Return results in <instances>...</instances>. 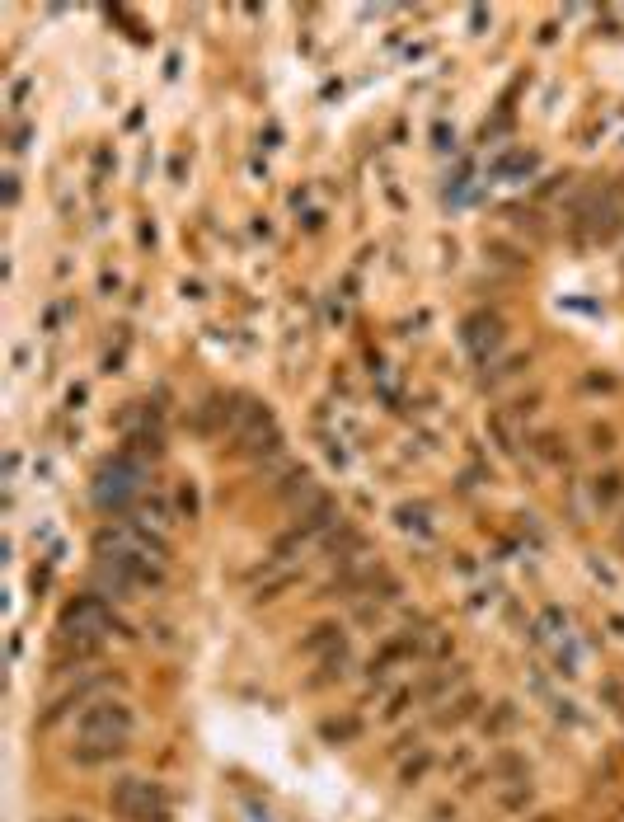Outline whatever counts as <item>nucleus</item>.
I'll return each instance as SVG.
<instances>
[{
    "mask_svg": "<svg viewBox=\"0 0 624 822\" xmlns=\"http://www.w3.org/2000/svg\"><path fill=\"white\" fill-rule=\"evenodd\" d=\"M526 362H531V353H517V357H512V362H503V367H498V372L488 376V381H507V376H517L521 367H526Z\"/></svg>",
    "mask_w": 624,
    "mask_h": 822,
    "instance_id": "nucleus-23",
    "label": "nucleus"
},
{
    "mask_svg": "<svg viewBox=\"0 0 624 822\" xmlns=\"http://www.w3.org/2000/svg\"><path fill=\"white\" fill-rule=\"evenodd\" d=\"M94 498H99V508L132 512L141 498H146V470H141L132 456L108 461V466L99 470V480H94Z\"/></svg>",
    "mask_w": 624,
    "mask_h": 822,
    "instance_id": "nucleus-3",
    "label": "nucleus"
},
{
    "mask_svg": "<svg viewBox=\"0 0 624 822\" xmlns=\"http://www.w3.org/2000/svg\"><path fill=\"white\" fill-rule=\"evenodd\" d=\"M329 555H338V559H357V555H366V541H362V531H352L348 522H338L334 531H329Z\"/></svg>",
    "mask_w": 624,
    "mask_h": 822,
    "instance_id": "nucleus-12",
    "label": "nucleus"
},
{
    "mask_svg": "<svg viewBox=\"0 0 624 822\" xmlns=\"http://www.w3.org/2000/svg\"><path fill=\"white\" fill-rule=\"evenodd\" d=\"M338 635H343V630H338V625H334V621H324V625H315V630H310V639H305V644H301V653H320V649H338Z\"/></svg>",
    "mask_w": 624,
    "mask_h": 822,
    "instance_id": "nucleus-16",
    "label": "nucleus"
},
{
    "mask_svg": "<svg viewBox=\"0 0 624 822\" xmlns=\"http://www.w3.org/2000/svg\"><path fill=\"white\" fill-rule=\"evenodd\" d=\"M343 667H348V649L338 644V649H334V653H329V658H324V663H320V677H310V691H320V686L338 682V677H343Z\"/></svg>",
    "mask_w": 624,
    "mask_h": 822,
    "instance_id": "nucleus-15",
    "label": "nucleus"
},
{
    "mask_svg": "<svg viewBox=\"0 0 624 822\" xmlns=\"http://www.w3.org/2000/svg\"><path fill=\"white\" fill-rule=\"evenodd\" d=\"M427 766H432V752H418L413 761H404V766H399V785H418Z\"/></svg>",
    "mask_w": 624,
    "mask_h": 822,
    "instance_id": "nucleus-18",
    "label": "nucleus"
},
{
    "mask_svg": "<svg viewBox=\"0 0 624 822\" xmlns=\"http://www.w3.org/2000/svg\"><path fill=\"white\" fill-rule=\"evenodd\" d=\"M108 804H113V813H118L122 822H165L169 818L165 790L151 785V780H137V776L118 780L113 794H108Z\"/></svg>",
    "mask_w": 624,
    "mask_h": 822,
    "instance_id": "nucleus-4",
    "label": "nucleus"
},
{
    "mask_svg": "<svg viewBox=\"0 0 624 822\" xmlns=\"http://www.w3.org/2000/svg\"><path fill=\"white\" fill-rule=\"evenodd\" d=\"M615 550H620V555H624V527L615 531Z\"/></svg>",
    "mask_w": 624,
    "mask_h": 822,
    "instance_id": "nucleus-25",
    "label": "nucleus"
},
{
    "mask_svg": "<svg viewBox=\"0 0 624 822\" xmlns=\"http://www.w3.org/2000/svg\"><path fill=\"white\" fill-rule=\"evenodd\" d=\"M456 686H465V667H451V672H437L432 682H423L413 696L418 700H437V696H446V691H456Z\"/></svg>",
    "mask_w": 624,
    "mask_h": 822,
    "instance_id": "nucleus-13",
    "label": "nucleus"
},
{
    "mask_svg": "<svg viewBox=\"0 0 624 822\" xmlns=\"http://www.w3.org/2000/svg\"><path fill=\"white\" fill-rule=\"evenodd\" d=\"M57 822H85V818H57Z\"/></svg>",
    "mask_w": 624,
    "mask_h": 822,
    "instance_id": "nucleus-26",
    "label": "nucleus"
},
{
    "mask_svg": "<svg viewBox=\"0 0 624 822\" xmlns=\"http://www.w3.org/2000/svg\"><path fill=\"white\" fill-rule=\"evenodd\" d=\"M132 729H137V714L113 696H104L90 710H80V719H76V738H118V743H132Z\"/></svg>",
    "mask_w": 624,
    "mask_h": 822,
    "instance_id": "nucleus-5",
    "label": "nucleus"
},
{
    "mask_svg": "<svg viewBox=\"0 0 624 822\" xmlns=\"http://www.w3.org/2000/svg\"><path fill=\"white\" fill-rule=\"evenodd\" d=\"M512 724H517V705H512V700H503V705H498V714L488 719V733H507Z\"/></svg>",
    "mask_w": 624,
    "mask_h": 822,
    "instance_id": "nucleus-19",
    "label": "nucleus"
},
{
    "mask_svg": "<svg viewBox=\"0 0 624 822\" xmlns=\"http://www.w3.org/2000/svg\"><path fill=\"white\" fill-rule=\"evenodd\" d=\"M320 738L324 743H352V738H357V719H324Z\"/></svg>",
    "mask_w": 624,
    "mask_h": 822,
    "instance_id": "nucleus-17",
    "label": "nucleus"
},
{
    "mask_svg": "<svg viewBox=\"0 0 624 822\" xmlns=\"http://www.w3.org/2000/svg\"><path fill=\"white\" fill-rule=\"evenodd\" d=\"M620 198H624V184L615 179V184H606V188H596V193H587L582 198V207H578V231L582 235H601V221H610V231H615V207H620Z\"/></svg>",
    "mask_w": 624,
    "mask_h": 822,
    "instance_id": "nucleus-7",
    "label": "nucleus"
},
{
    "mask_svg": "<svg viewBox=\"0 0 624 822\" xmlns=\"http://www.w3.org/2000/svg\"><path fill=\"white\" fill-rule=\"evenodd\" d=\"M503 334H507V325H503V315H488V311H479V315H470L465 320V343H470L474 353L484 357V353H493L498 343H503Z\"/></svg>",
    "mask_w": 624,
    "mask_h": 822,
    "instance_id": "nucleus-8",
    "label": "nucleus"
},
{
    "mask_svg": "<svg viewBox=\"0 0 624 822\" xmlns=\"http://www.w3.org/2000/svg\"><path fill=\"white\" fill-rule=\"evenodd\" d=\"M291 583H296V574H282V578H273V583H263V588L254 592V602H273L277 592H287Z\"/></svg>",
    "mask_w": 624,
    "mask_h": 822,
    "instance_id": "nucleus-21",
    "label": "nucleus"
},
{
    "mask_svg": "<svg viewBox=\"0 0 624 822\" xmlns=\"http://www.w3.org/2000/svg\"><path fill=\"white\" fill-rule=\"evenodd\" d=\"M526 170H535V156H507L493 165V174H526Z\"/></svg>",
    "mask_w": 624,
    "mask_h": 822,
    "instance_id": "nucleus-20",
    "label": "nucleus"
},
{
    "mask_svg": "<svg viewBox=\"0 0 624 822\" xmlns=\"http://www.w3.org/2000/svg\"><path fill=\"white\" fill-rule=\"evenodd\" d=\"M61 635H80V639H104V635H132V625L118 621L113 616V606L99 597V592H90V597H76V602H66L61 606Z\"/></svg>",
    "mask_w": 624,
    "mask_h": 822,
    "instance_id": "nucleus-2",
    "label": "nucleus"
},
{
    "mask_svg": "<svg viewBox=\"0 0 624 822\" xmlns=\"http://www.w3.org/2000/svg\"><path fill=\"white\" fill-rule=\"evenodd\" d=\"M474 710H479V696H474V691H465V696H460L456 705H446V710L437 714L432 724H437V729H451V724H465V719H470Z\"/></svg>",
    "mask_w": 624,
    "mask_h": 822,
    "instance_id": "nucleus-14",
    "label": "nucleus"
},
{
    "mask_svg": "<svg viewBox=\"0 0 624 822\" xmlns=\"http://www.w3.org/2000/svg\"><path fill=\"white\" fill-rule=\"evenodd\" d=\"M169 517H174V512H169V503L160 494H146L137 508H132V522H141V527H151V531H165Z\"/></svg>",
    "mask_w": 624,
    "mask_h": 822,
    "instance_id": "nucleus-11",
    "label": "nucleus"
},
{
    "mask_svg": "<svg viewBox=\"0 0 624 822\" xmlns=\"http://www.w3.org/2000/svg\"><path fill=\"white\" fill-rule=\"evenodd\" d=\"M94 550H99V559H155V564L169 559V541L160 531L141 527V522H108V527H99L94 531Z\"/></svg>",
    "mask_w": 624,
    "mask_h": 822,
    "instance_id": "nucleus-1",
    "label": "nucleus"
},
{
    "mask_svg": "<svg viewBox=\"0 0 624 822\" xmlns=\"http://www.w3.org/2000/svg\"><path fill=\"white\" fill-rule=\"evenodd\" d=\"M592 451H615V433L610 428H592Z\"/></svg>",
    "mask_w": 624,
    "mask_h": 822,
    "instance_id": "nucleus-24",
    "label": "nucleus"
},
{
    "mask_svg": "<svg viewBox=\"0 0 624 822\" xmlns=\"http://www.w3.org/2000/svg\"><path fill=\"white\" fill-rule=\"evenodd\" d=\"M122 677H108V672H94V677H85V682H76L71 691H61L52 705H47V714H43V724H57V719H66L71 710H90V705H99V700L118 686Z\"/></svg>",
    "mask_w": 624,
    "mask_h": 822,
    "instance_id": "nucleus-6",
    "label": "nucleus"
},
{
    "mask_svg": "<svg viewBox=\"0 0 624 822\" xmlns=\"http://www.w3.org/2000/svg\"><path fill=\"white\" fill-rule=\"evenodd\" d=\"M531 799H535V790L526 785V780H517V790H507V794H503V808H526Z\"/></svg>",
    "mask_w": 624,
    "mask_h": 822,
    "instance_id": "nucleus-22",
    "label": "nucleus"
},
{
    "mask_svg": "<svg viewBox=\"0 0 624 822\" xmlns=\"http://www.w3.org/2000/svg\"><path fill=\"white\" fill-rule=\"evenodd\" d=\"M118 757H127V743H118V738H76V747H71L76 766H108Z\"/></svg>",
    "mask_w": 624,
    "mask_h": 822,
    "instance_id": "nucleus-9",
    "label": "nucleus"
},
{
    "mask_svg": "<svg viewBox=\"0 0 624 822\" xmlns=\"http://www.w3.org/2000/svg\"><path fill=\"white\" fill-rule=\"evenodd\" d=\"M620 498H624V470H606V475H596L592 480V503L601 512H610Z\"/></svg>",
    "mask_w": 624,
    "mask_h": 822,
    "instance_id": "nucleus-10",
    "label": "nucleus"
}]
</instances>
